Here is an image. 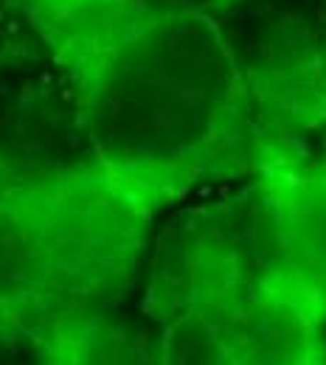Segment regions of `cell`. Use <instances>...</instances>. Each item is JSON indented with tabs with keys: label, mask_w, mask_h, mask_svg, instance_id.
<instances>
[{
	"label": "cell",
	"mask_w": 326,
	"mask_h": 365,
	"mask_svg": "<svg viewBox=\"0 0 326 365\" xmlns=\"http://www.w3.org/2000/svg\"><path fill=\"white\" fill-rule=\"evenodd\" d=\"M23 6L110 172L172 202L250 175V121L220 17Z\"/></svg>",
	"instance_id": "obj_1"
},
{
	"label": "cell",
	"mask_w": 326,
	"mask_h": 365,
	"mask_svg": "<svg viewBox=\"0 0 326 365\" xmlns=\"http://www.w3.org/2000/svg\"><path fill=\"white\" fill-rule=\"evenodd\" d=\"M141 315L158 365H326L324 312L273 267L250 205L194 208L166 225Z\"/></svg>",
	"instance_id": "obj_2"
},
{
	"label": "cell",
	"mask_w": 326,
	"mask_h": 365,
	"mask_svg": "<svg viewBox=\"0 0 326 365\" xmlns=\"http://www.w3.org/2000/svg\"><path fill=\"white\" fill-rule=\"evenodd\" d=\"M172 205L104 163L0 172V301L116 304Z\"/></svg>",
	"instance_id": "obj_3"
},
{
	"label": "cell",
	"mask_w": 326,
	"mask_h": 365,
	"mask_svg": "<svg viewBox=\"0 0 326 365\" xmlns=\"http://www.w3.org/2000/svg\"><path fill=\"white\" fill-rule=\"evenodd\" d=\"M259 155L326 143V0H239L220 14ZM253 169V166H250Z\"/></svg>",
	"instance_id": "obj_4"
},
{
	"label": "cell",
	"mask_w": 326,
	"mask_h": 365,
	"mask_svg": "<svg viewBox=\"0 0 326 365\" xmlns=\"http://www.w3.org/2000/svg\"><path fill=\"white\" fill-rule=\"evenodd\" d=\"M250 214L273 262L326 318V152L259 155Z\"/></svg>",
	"instance_id": "obj_5"
},
{
	"label": "cell",
	"mask_w": 326,
	"mask_h": 365,
	"mask_svg": "<svg viewBox=\"0 0 326 365\" xmlns=\"http://www.w3.org/2000/svg\"><path fill=\"white\" fill-rule=\"evenodd\" d=\"M43 365H158L146 326L118 318L110 304H51L43 323Z\"/></svg>",
	"instance_id": "obj_6"
},
{
	"label": "cell",
	"mask_w": 326,
	"mask_h": 365,
	"mask_svg": "<svg viewBox=\"0 0 326 365\" xmlns=\"http://www.w3.org/2000/svg\"><path fill=\"white\" fill-rule=\"evenodd\" d=\"M51 304L0 301V365H43V323Z\"/></svg>",
	"instance_id": "obj_7"
},
{
	"label": "cell",
	"mask_w": 326,
	"mask_h": 365,
	"mask_svg": "<svg viewBox=\"0 0 326 365\" xmlns=\"http://www.w3.org/2000/svg\"><path fill=\"white\" fill-rule=\"evenodd\" d=\"M46 9H96V11H155V9H188L205 14H225L239 0H23Z\"/></svg>",
	"instance_id": "obj_8"
},
{
	"label": "cell",
	"mask_w": 326,
	"mask_h": 365,
	"mask_svg": "<svg viewBox=\"0 0 326 365\" xmlns=\"http://www.w3.org/2000/svg\"><path fill=\"white\" fill-rule=\"evenodd\" d=\"M318 152H326V143H324V146H321V149H318ZM318 152H315V155H318Z\"/></svg>",
	"instance_id": "obj_9"
}]
</instances>
